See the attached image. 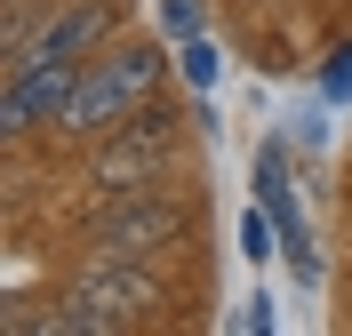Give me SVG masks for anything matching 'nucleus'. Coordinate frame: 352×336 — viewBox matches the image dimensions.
Instances as JSON below:
<instances>
[{
  "mask_svg": "<svg viewBox=\"0 0 352 336\" xmlns=\"http://www.w3.org/2000/svg\"><path fill=\"white\" fill-rule=\"evenodd\" d=\"M153 89H160V48H144V41L136 48H104V56L80 65V89H72L56 128L65 136H112L120 120H136V112L153 104Z\"/></svg>",
  "mask_w": 352,
  "mask_h": 336,
  "instance_id": "1",
  "label": "nucleus"
},
{
  "mask_svg": "<svg viewBox=\"0 0 352 336\" xmlns=\"http://www.w3.org/2000/svg\"><path fill=\"white\" fill-rule=\"evenodd\" d=\"M88 177H96V192H153L160 177H168V112H136V120H120L112 128V144L96 160H88Z\"/></svg>",
  "mask_w": 352,
  "mask_h": 336,
  "instance_id": "2",
  "label": "nucleus"
},
{
  "mask_svg": "<svg viewBox=\"0 0 352 336\" xmlns=\"http://www.w3.org/2000/svg\"><path fill=\"white\" fill-rule=\"evenodd\" d=\"M184 224H192V208L168 201V192H120V208L96 224V256H136V265H144V256L168 248Z\"/></svg>",
  "mask_w": 352,
  "mask_h": 336,
  "instance_id": "3",
  "label": "nucleus"
},
{
  "mask_svg": "<svg viewBox=\"0 0 352 336\" xmlns=\"http://www.w3.org/2000/svg\"><path fill=\"white\" fill-rule=\"evenodd\" d=\"M88 65V56H80ZM80 65H16L8 72V89H0V128L8 136H32L41 120H65V104H72V89H80Z\"/></svg>",
  "mask_w": 352,
  "mask_h": 336,
  "instance_id": "4",
  "label": "nucleus"
},
{
  "mask_svg": "<svg viewBox=\"0 0 352 336\" xmlns=\"http://www.w3.org/2000/svg\"><path fill=\"white\" fill-rule=\"evenodd\" d=\"M112 32V0H72V8H56V16L41 24V32H24V41H8V72L16 65H80L88 48Z\"/></svg>",
  "mask_w": 352,
  "mask_h": 336,
  "instance_id": "5",
  "label": "nucleus"
}]
</instances>
